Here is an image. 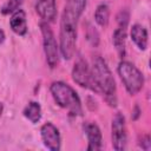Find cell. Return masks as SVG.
Wrapping results in <instances>:
<instances>
[{"mask_svg":"<svg viewBox=\"0 0 151 151\" xmlns=\"http://www.w3.org/2000/svg\"><path fill=\"white\" fill-rule=\"evenodd\" d=\"M91 73L97 91L104 93L105 100L110 106L117 105V87L114 78L101 57H94L91 66Z\"/></svg>","mask_w":151,"mask_h":151,"instance_id":"cell-1","label":"cell"},{"mask_svg":"<svg viewBox=\"0 0 151 151\" xmlns=\"http://www.w3.org/2000/svg\"><path fill=\"white\" fill-rule=\"evenodd\" d=\"M78 19L76 14L71 11L68 6L64 8L60 19V32H59V51L61 57L66 60H70L73 57L77 42V22Z\"/></svg>","mask_w":151,"mask_h":151,"instance_id":"cell-2","label":"cell"},{"mask_svg":"<svg viewBox=\"0 0 151 151\" xmlns=\"http://www.w3.org/2000/svg\"><path fill=\"white\" fill-rule=\"evenodd\" d=\"M50 91L58 106L67 110L74 116L81 114L83 110L80 98L68 84L64 81H53L50 86Z\"/></svg>","mask_w":151,"mask_h":151,"instance_id":"cell-3","label":"cell"},{"mask_svg":"<svg viewBox=\"0 0 151 151\" xmlns=\"http://www.w3.org/2000/svg\"><path fill=\"white\" fill-rule=\"evenodd\" d=\"M117 72H118L120 80L129 94L134 96L143 88L144 76L132 63L122 60L118 64Z\"/></svg>","mask_w":151,"mask_h":151,"instance_id":"cell-4","label":"cell"},{"mask_svg":"<svg viewBox=\"0 0 151 151\" xmlns=\"http://www.w3.org/2000/svg\"><path fill=\"white\" fill-rule=\"evenodd\" d=\"M40 31L42 35L44 52L46 55V61L51 68L57 67L59 64V46L57 44L53 31L51 29L48 22H40Z\"/></svg>","mask_w":151,"mask_h":151,"instance_id":"cell-5","label":"cell"},{"mask_svg":"<svg viewBox=\"0 0 151 151\" xmlns=\"http://www.w3.org/2000/svg\"><path fill=\"white\" fill-rule=\"evenodd\" d=\"M112 131V146L117 151H123L126 149L127 143V133H126V125L125 118L122 113H116L112 119L111 125Z\"/></svg>","mask_w":151,"mask_h":151,"instance_id":"cell-6","label":"cell"},{"mask_svg":"<svg viewBox=\"0 0 151 151\" xmlns=\"http://www.w3.org/2000/svg\"><path fill=\"white\" fill-rule=\"evenodd\" d=\"M72 79L74 83H77L79 86L92 90L94 92L97 91V87L94 85L93 78H92V73H91V68L88 67L87 63L84 59H79L72 70Z\"/></svg>","mask_w":151,"mask_h":151,"instance_id":"cell-7","label":"cell"},{"mask_svg":"<svg viewBox=\"0 0 151 151\" xmlns=\"http://www.w3.org/2000/svg\"><path fill=\"white\" fill-rule=\"evenodd\" d=\"M40 134L44 145L51 151H59L61 149V137L55 125L47 122L40 129Z\"/></svg>","mask_w":151,"mask_h":151,"instance_id":"cell-8","label":"cell"},{"mask_svg":"<svg viewBox=\"0 0 151 151\" xmlns=\"http://www.w3.org/2000/svg\"><path fill=\"white\" fill-rule=\"evenodd\" d=\"M84 132L87 138V150L88 151H97L103 147V137H101V131L99 126L96 123L92 122H86L83 125Z\"/></svg>","mask_w":151,"mask_h":151,"instance_id":"cell-9","label":"cell"},{"mask_svg":"<svg viewBox=\"0 0 151 151\" xmlns=\"http://www.w3.org/2000/svg\"><path fill=\"white\" fill-rule=\"evenodd\" d=\"M35 12L45 22L53 21L57 18L55 0H38L35 4Z\"/></svg>","mask_w":151,"mask_h":151,"instance_id":"cell-10","label":"cell"},{"mask_svg":"<svg viewBox=\"0 0 151 151\" xmlns=\"http://www.w3.org/2000/svg\"><path fill=\"white\" fill-rule=\"evenodd\" d=\"M9 26L12 31L18 35H25L27 33V20L24 9L19 8L14 13H12V17L9 19Z\"/></svg>","mask_w":151,"mask_h":151,"instance_id":"cell-11","label":"cell"},{"mask_svg":"<svg viewBox=\"0 0 151 151\" xmlns=\"http://www.w3.org/2000/svg\"><path fill=\"white\" fill-rule=\"evenodd\" d=\"M130 35H131V39L134 42V45L140 51L146 50L147 42H149V34H147V29L144 26H142L139 24H134L131 27Z\"/></svg>","mask_w":151,"mask_h":151,"instance_id":"cell-12","label":"cell"},{"mask_svg":"<svg viewBox=\"0 0 151 151\" xmlns=\"http://www.w3.org/2000/svg\"><path fill=\"white\" fill-rule=\"evenodd\" d=\"M125 39H126V28L118 26L112 34V42L120 59H123L125 55Z\"/></svg>","mask_w":151,"mask_h":151,"instance_id":"cell-13","label":"cell"},{"mask_svg":"<svg viewBox=\"0 0 151 151\" xmlns=\"http://www.w3.org/2000/svg\"><path fill=\"white\" fill-rule=\"evenodd\" d=\"M22 114L31 123L37 124L41 119V106H40V104L38 101H29L25 106V109L22 111Z\"/></svg>","mask_w":151,"mask_h":151,"instance_id":"cell-14","label":"cell"},{"mask_svg":"<svg viewBox=\"0 0 151 151\" xmlns=\"http://www.w3.org/2000/svg\"><path fill=\"white\" fill-rule=\"evenodd\" d=\"M110 20V8L106 4H100L97 6L96 12H94V21L101 26L106 27Z\"/></svg>","mask_w":151,"mask_h":151,"instance_id":"cell-15","label":"cell"},{"mask_svg":"<svg viewBox=\"0 0 151 151\" xmlns=\"http://www.w3.org/2000/svg\"><path fill=\"white\" fill-rule=\"evenodd\" d=\"M24 0H7L4 6L1 7V13L4 15H7V14H12L14 13L15 11H18L21 5H22Z\"/></svg>","mask_w":151,"mask_h":151,"instance_id":"cell-16","label":"cell"},{"mask_svg":"<svg viewBox=\"0 0 151 151\" xmlns=\"http://www.w3.org/2000/svg\"><path fill=\"white\" fill-rule=\"evenodd\" d=\"M77 18H80L81 13L86 7V0H67V5Z\"/></svg>","mask_w":151,"mask_h":151,"instance_id":"cell-17","label":"cell"},{"mask_svg":"<svg viewBox=\"0 0 151 151\" xmlns=\"http://www.w3.org/2000/svg\"><path fill=\"white\" fill-rule=\"evenodd\" d=\"M86 37H87V40L90 41V44L92 46H98V44H99V34H98L97 29L93 26L88 25L87 31H86Z\"/></svg>","mask_w":151,"mask_h":151,"instance_id":"cell-18","label":"cell"},{"mask_svg":"<svg viewBox=\"0 0 151 151\" xmlns=\"http://www.w3.org/2000/svg\"><path fill=\"white\" fill-rule=\"evenodd\" d=\"M129 19H130V14L126 9H122L118 14H117V22L119 27H124L127 28L129 25Z\"/></svg>","mask_w":151,"mask_h":151,"instance_id":"cell-19","label":"cell"},{"mask_svg":"<svg viewBox=\"0 0 151 151\" xmlns=\"http://www.w3.org/2000/svg\"><path fill=\"white\" fill-rule=\"evenodd\" d=\"M138 145H139V147H142L143 150L149 151V150L151 149V139H150V136H149V134H143V136L139 138Z\"/></svg>","mask_w":151,"mask_h":151,"instance_id":"cell-20","label":"cell"},{"mask_svg":"<svg viewBox=\"0 0 151 151\" xmlns=\"http://www.w3.org/2000/svg\"><path fill=\"white\" fill-rule=\"evenodd\" d=\"M5 38H6V35H5V32H4V31L0 28V44L5 41Z\"/></svg>","mask_w":151,"mask_h":151,"instance_id":"cell-21","label":"cell"},{"mask_svg":"<svg viewBox=\"0 0 151 151\" xmlns=\"http://www.w3.org/2000/svg\"><path fill=\"white\" fill-rule=\"evenodd\" d=\"M138 116H139V109H138V106H136V107H134V117H132V118H133V119H137Z\"/></svg>","mask_w":151,"mask_h":151,"instance_id":"cell-22","label":"cell"},{"mask_svg":"<svg viewBox=\"0 0 151 151\" xmlns=\"http://www.w3.org/2000/svg\"><path fill=\"white\" fill-rule=\"evenodd\" d=\"M2 111H4V105H2V103L0 101V117H1V114H2Z\"/></svg>","mask_w":151,"mask_h":151,"instance_id":"cell-23","label":"cell"}]
</instances>
